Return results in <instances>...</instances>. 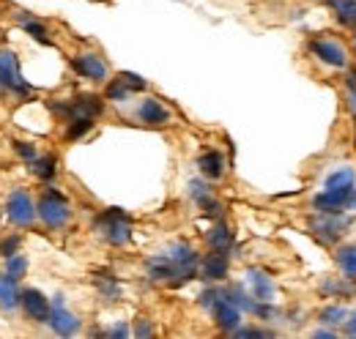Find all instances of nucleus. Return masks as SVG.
I'll use <instances>...</instances> for the list:
<instances>
[{"label": "nucleus", "instance_id": "nucleus-9", "mask_svg": "<svg viewBox=\"0 0 356 339\" xmlns=\"http://www.w3.org/2000/svg\"><path fill=\"white\" fill-rule=\"evenodd\" d=\"M72 69L83 77V80H90V83H104L110 69L107 63L96 55V52H83V55H74L72 58Z\"/></svg>", "mask_w": 356, "mask_h": 339}, {"label": "nucleus", "instance_id": "nucleus-40", "mask_svg": "<svg viewBox=\"0 0 356 339\" xmlns=\"http://www.w3.org/2000/svg\"><path fill=\"white\" fill-rule=\"evenodd\" d=\"M351 208H356V189H354V200H351Z\"/></svg>", "mask_w": 356, "mask_h": 339}, {"label": "nucleus", "instance_id": "nucleus-35", "mask_svg": "<svg viewBox=\"0 0 356 339\" xmlns=\"http://www.w3.org/2000/svg\"><path fill=\"white\" fill-rule=\"evenodd\" d=\"M151 334H154L151 323H148L145 317H140V320H137V326H134V337H151Z\"/></svg>", "mask_w": 356, "mask_h": 339}, {"label": "nucleus", "instance_id": "nucleus-37", "mask_svg": "<svg viewBox=\"0 0 356 339\" xmlns=\"http://www.w3.org/2000/svg\"><path fill=\"white\" fill-rule=\"evenodd\" d=\"M346 334H351V337H356V315H351V317L346 320Z\"/></svg>", "mask_w": 356, "mask_h": 339}, {"label": "nucleus", "instance_id": "nucleus-27", "mask_svg": "<svg viewBox=\"0 0 356 339\" xmlns=\"http://www.w3.org/2000/svg\"><path fill=\"white\" fill-rule=\"evenodd\" d=\"M93 129V118H72L66 121V140H80Z\"/></svg>", "mask_w": 356, "mask_h": 339}, {"label": "nucleus", "instance_id": "nucleus-2", "mask_svg": "<svg viewBox=\"0 0 356 339\" xmlns=\"http://www.w3.org/2000/svg\"><path fill=\"white\" fill-rule=\"evenodd\" d=\"M93 233L110 247H124L132 238V219L121 208H107L96 216Z\"/></svg>", "mask_w": 356, "mask_h": 339}, {"label": "nucleus", "instance_id": "nucleus-25", "mask_svg": "<svg viewBox=\"0 0 356 339\" xmlns=\"http://www.w3.org/2000/svg\"><path fill=\"white\" fill-rule=\"evenodd\" d=\"M354 183H356V175L351 167L337 170V172H332L326 178V189H354Z\"/></svg>", "mask_w": 356, "mask_h": 339}, {"label": "nucleus", "instance_id": "nucleus-26", "mask_svg": "<svg viewBox=\"0 0 356 339\" xmlns=\"http://www.w3.org/2000/svg\"><path fill=\"white\" fill-rule=\"evenodd\" d=\"M6 274H8V276H14V279L19 282V279L28 274V257H25V254H19V252L11 254V257H6Z\"/></svg>", "mask_w": 356, "mask_h": 339}, {"label": "nucleus", "instance_id": "nucleus-7", "mask_svg": "<svg viewBox=\"0 0 356 339\" xmlns=\"http://www.w3.org/2000/svg\"><path fill=\"white\" fill-rule=\"evenodd\" d=\"M47 323H49V326H52V331H55V334H60V337H72V334H77V331H80V317H77L74 312H69V309H66V298L63 296L52 298L49 320H47Z\"/></svg>", "mask_w": 356, "mask_h": 339}, {"label": "nucleus", "instance_id": "nucleus-18", "mask_svg": "<svg viewBox=\"0 0 356 339\" xmlns=\"http://www.w3.org/2000/svg\"><path fill=\"white\" fill-rule=\"evenodd\" d=\"M197 167L203 172V178H209V181H217V178H222L225 175V159L220 151H206V154H200V159H197Z\"/></svg>", "mask_w": 356, "mask_h": 339}, {"label": "nucleus", "instance_id": "nucleus-6", "mask_svg": "<svg viewBox=\"0 0 356 339\" xmlns=\"http://www.w3.org/2000/svg\"><path fill=\"white\" fill-rule=\"evenodd\" d=\"M310 52L321 63H326V66H332V69H348V52H346L343 44L334 42V39H326V36L312 39Z\"/></svg>", "mask_w": 356, "mask_h": 339}, {"label": "nucleus", "instance_id": "nucleus-10", "mask_svg": "<svg viewBox=\"0 0 356 339\" xmlns=\"http://www.w3.org/2000/svg\"><path fill=\"white\" fill-rule=\"evenodd\" d=\"M354 200V189H323L312 206L318 208V213H343L346 208H351Z\"/></svg>", "mask_w": 356, "mask_h": 339}, {"label": "nucleus", "instance_id": "nucleus-5", "mask_svg": "<svg viewBox=\"0 0 356 339\" xmlns=\"http://www.w3.org/2000/svg\"><path fill=\"white\" fill-rule=\"evenodd\" d=\"M6 216H8V222L17 224V227L33 224V219H36L39 213H36V203H33L31 192L14 189V192L8 195V200H6Z\"/></svg>", "mask_w": 356, "mask_h": 339}, {"label": "nucleus", "instance_id": "nucleus-38", "mask_svg": "<svg viewBox=\"0 0 356 339\" xmlns=\"http://www.w3.org/2000/svg\"><path fill=\"white\" fill-rule=\"evenodd\" d=\"M315 337H334V331H326V329H321V331H315Z\"/></svg>", "mask_w": 356, "mask_h": 339}, {"label": "nucleus", "instance_id": "nucleus-21", "mask_svg": "<svg viewBox=\"0 0 356 339\" xmlns=\"http://www.w3.org/2000/svg\"><path fill=\"white\" fill-rule=\"evenodd\" d=\"M93 282H96V290L104 301H118L121 298V285L113 274H96Z\"/></svg>", "mask_w": 356, "mask_h": 339}, {"label": "nucleus", "instance_id": "nucleus-34", "mask_svg": "<svg viewBox=\"0 0 356 339\" xmlns=\"http://www.w3.org/2000/svg\"><path fill=\"white\" fill-rule=\"evenodd\" d=\"M233 337H274V331H264V329H236Z\"/></svg>", "mask_w": 356, "mask_h": 339}, {"label": "nucleus", "instance_id": "nucleus-28", "mask_svg": "<svg viewBox=\"0 0 356 339\" xmlns=\"http://www.w3.org/2000/svg\"><path fill=\"white\" fill-rule=\"evenodd\" d=\"M129 93H132V88L124 83L121 77H115V80H110L107 85V90H104V96L110 99V101H127L129 99Z\"/></svg>", "mask_w": 356, "mask_h": 339}, {"label": "nucleus", "instance_id": "nucleus-16", "mask_svg": "<svg viewBox=\"0 0 356 339\" xmlns=\"http://www.w3.org/2000/svg\"><path fill=\"white\" fill-rule=\"evenodd\" d=\"M247 282H250V290H252V298L255 301H274V282H271V276H266L264 271H258V268H250L247 271Z\"/></svg>", "mask_w": 356, "mask_h": 339}, {"label": "nucleus", "instance_id": "nucleus-12", "mask_svg": "<svg viewBox=\"0 0 356 339\" xmlns=\"http://www.w3.org/2000/svg\"><path fill=\"white\" fill-rule=\"evenodd\" d=\"M227 268H230V260H227V252H220V249H211V254H206L200 260V276L203 279H211V282H220L227 276Z\"/></svg>", "mask_w": 356, "mask_h": 339}, {"label": "nucleus", "instance_id": "nucleus-30", "mask_svg": "<svg viewBox=\"0 0 356 339\" xmlns=\"http://www.w3.org/2000/svg\"><path fill=\"white\" fill-rule=\"evenodd\" d=\"M189 197L200 206L206 197H211V189L206 186V181H192V183H189Z\"/></svg>", "mask_w": 356, "mask_h": 339}, {"label": "nucleus", "instance_id": "nucleus-11", "mask_svg": "<svg viewBox=\"0 0 356 339\" xmlns=\"http://www.w3.org/2000/svg\"><path fill=\"white\" fill-rule=\"evenodd\" d=\"M19 306L25 309V315L33 320V323H47L49 320V298L42 293V290H36V288H28V290H22V296H19Z\"/></svg>", "mask_w": 356, "mask_h": 339}, {"label": "nucleus", "instance_id": "nucleus-20", "mask_svg": "<svg viewBox=\"0 0 356 339\" xmlns=\"http://www.w3.org/2000/svg\"><path fill=\"white\" fill-rule=\"evenodd\" d=\"M334 260H337V268L343 271V279H356V244L340 247Z\"/></svg>", "mask_w": 356, "mask_h": 339}, {"label": "nucleus", "instance_id": "nucleus-1", "mask_svg": "<svg viewBox=\"0 0 356 339\" xmlns=\"http://www.w3.org/2000/svg\"><path fill=\"white\" fill-rule=\"evenodd\" d=\"M197 268H200V254L184 241L170 244L165 252L154 254L148 260V276L154 282H165V285H173V288L189 282L197 274Z\"/></svg>", "mask_w": 356, "mask_h": 339}, {"label": "nucleus", "instance_id": "nucleus-19", "mask_svg": "<svg viewBox=\"0 0 356 339\" xmlns=\"http://www.w3.org/2000/svg\"><path fill=\"white\" fill-rule=\"evenodd\" d=\"M206 241H209V247H211V249L230 252V247H233V233H230V227H227V224L217 222V224L206 233Z\"/></svg>", "mask_w": 356, "mask_h": 339}, {"label": "nucleus", "instance_id": "nucleus-33", "mask_svg": "<svg viewBox=\"0 0 356 339\" xmlns=\"http://www.w3.org/2000/svg\"><path fill=\"white\" fill-rule=\"evenodd\" d=\"M118 77H121L124 83L132 88V93H134V90H145V80H143V77H137V74H132V72H121Z\"/></svg>", "mask_w": 356, "mask_h": 339}, {"label": "nucleus", "instance_id": "nucleus-17", "mask_svg": "<svg viewBox=\"0 0 356 339\" xmlns=\"http://www.w3.org/2000/svg\"><path fill=\"white\" fill-rule=\"evenodd\" d=\"M19 296H22L19 282H17L14 276L3 274V276H0V309H3V312H14V309L19 306Z\"/></svg>", "mask_w": 356, "mask_h": 339}, {"label": "nucleus", "instance_id": "nucleus-14", "mask_svg": "<svg viewBox=\"0 0 356 339\" xmlns=\"http://www.w3.org/2000/svg\"><path fill=\"white\" fill-rule=\"evenodd\" d=\"M102 110H104V104L93 93H80L77 99H72V118H93L96 121L102 115Z\"/></svg>", "mask_w": 356, "mask_h": 339}, {"label": "nucleus", "instance_id": "nucleus-32", "mask_svg": "<svg viewBox=\"0 0 356 339\" xmlns=\"http://www.w3.org/2000/svg\"><path fill=\"white\" fill-rule=\"evenodd\" d=\"M19 244H22V238H19V235H8V238H3V241H0V254H3V257L17 254L19 252Z\"/></svg>", "mask_w": 356, "mask_h": 339}, {"label": "nucleus", "instance_id": "nucleus-29", "mask_svg": "<svg viewBox=\"0 0 356 339\" xmlns=\"http://www.w3.org/2000/svg\"><path fill=\"white\" fill-rule=\"evenodd\" d=\"M348 320V312H346V306H326L323 312H321V323H329V326H340V323H346Z\"/></svg>", "mask_w": 356, "mask_h": 339}, {"label": "nucleus", "instance_id": "nucleus-15", "mask_svg": "<svg viewBox=\"0 0 356 339\" xmlns=\"http://www.w3.org/2000/svg\"><path fill=\"white\" fill-rule=\"evenodd\" d=\"M323 219H318V222H312V233L323 241V244H334L337 238H340V230L348 224H343V219H332V216H337V213H321Z\"/></svg>", "mask_w": 356, "mask_h": 339}, {"label": "nucleus", "instance_id": "nucleus-24", "mask_svg": "<svg viewBox=\"0 0 356 339\" xmlns=\"http://www.w3.org/2000/svg\"><path fill=\"white\" fill-rule=\"evenodd\" d=\"M19 25H22V31L25 33H31L36 42L42 44H49V31H47V25H42L36 17H28V14H19Z\"/></svg>", "mask_w": 356, "mask_h": 339}, {"label": "nucleus", "instance_id": "nucleus-4", "mask_svg": "<svg viewBox=\"0 0 356 339\" xmlns=\"http://www.w3.org/2000/svg\"><path fill=\"white\" fill-rule=\"evenodd\" d=\"M0 88L8 93H17V96L33 93V88L22 80L19 60H17L14 49H0Z\"/></svg>", "mask_w": 356, "mask_h": 339}, {"label": "nucleus", "instance_id": "nucleus-39", "mask_svg": "<svg viewBox=\"0 0 356 339\" xmlns=\"http://www.w3.org/2000/svg\"><path fill=\"white\" fill-rule=\"evenodd\" d=\"M351 101H354V107H356V85H351Z\"/></svg>", "mask_w": 356, "mask_h": 339}, {"label": "nucleus", "instance_id": "nucleus-31", "mask_svg": "<svg viewBox=\"0 0 356 339\" xmlns=\"http://www.w3.org/2000/svg\"><path fill=\"white\" fill-rule=\"evenodd\" d=\"M14 151H17V156H19L22 162H28V165L39 156V154H36V148H33L31 142H22V140H14Z\"/></svg>", "mask_w": 356, "mask_h": 339}, {"label": "nucleus", "instance_id": "nucleus-22", "mask_svg": "<svg viewBox=\"0 0 356 339\" xmlns=\"http://www.w3.org/2000/svg\"><path fill=\"white\" fill-rule=\"evenodd\" d=\"M31 170H33V175H36L39 181H52V178H55V172H58V159H55L52 154L36 156V159L31 162Z\"/></svg>", "mask_w": 356, "mask_h": 339}, {"label": "nucleus", "instance_id": "nucleus-8", "mask_svg": "<svg viewBox=\"0 0 356 339\" xmlns=\"http://www.w3.org/2000/svg\"><path fill=\"white\" fill-rule=\"evenodd\" d=\"M211 315H214V323H217V329L225 331V334H233L238 326H241V309L230 301V298L225 296V290H220V298H217V304L211 306Z\"/></svg>", "mask_w": 356, "mask_h": 339}, {"label": "nucleus", "instance_id": "nucleus-13", "mask_svg": "<svg viewBox=\"0 0 356 339\" xmlns=\"http://www.w3.org/2000/svg\"><path fill=\"white\" fill-rule=\"evenodd\" d=\"M137 118L148 126H165L170 121V113L165 110V104L159 99H143L137 107Z\"/></svg>", "mask_w": 356, "mask_h": 339}, {"label": "nucleus", "instance_id": "nucleus-3", "mask_svg": "<svg viewBox=\"0 0 356 339\" xmlns=\"http://www.w3.org/2000/svg\"><path fill=\"white\" fill-rule=\"evenodd\" d=\"M36 213H39V219L44 222L49 230H60V227H66L69 219H72L69 200H66L60 192H55V189H47L44 195L39 197Z\"/></svg>", "mask_w": 356, "mask_h": 339}, {"label": "nucleus", "instance_id": "nucleus-23", "mask_svg": "<svg viewBox=\"0 0 356 339\" xmlns=\"http://www.w3.org/2000/svg\"><path fill=\"white\" fill-rule=\"evenodd\" d=\"M321 3H326L340 22H348V25L356 22V0H321Z\"/></svg>", "mask_w": 356, "mask_h": 339}, {"label": "nucleus", "instance_id": "nucleus-36", "mask_svg": "<svg viewBox=\"0 0 356 339\" xmlns=\"http://www.w3.org/2000/svg\"><path fill=\"white\" fill-rule=\"evenodd\" d=\"M129 334H132V331H129L127 326H121V323H118V326H113V329L107 331V337H129Z\"/></svg>", "mask_w": 356, "mask_h": 339}]
</instances>
